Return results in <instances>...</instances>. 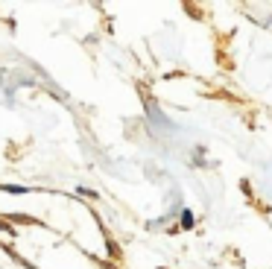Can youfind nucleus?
<instances>
[{
	"label": "nucleus",
	"instance_id": "39448f33",
	"mask_svg": "<svg viewBox=\"0 0 272 269\" xmlns=\"http://www.w3.org/2000/svg\"><path fill=\"white\" fill-rule=\"evenodd\" d=\"M0 190L15 193V196H26V193H29V187H23V185H0Z\"/></svg>",
	"mask_w": 272,
	"mask_h": 269
},
{
	"label": "nucleus",
	"instance_id": "20e7f679",
	"mask_svg": "<svg viewBox=\"0 0 272 269\" xmlns=\"http://www.w3.org/2000/svg\"><path fill=\"white\" fill-rule=\"evenodd\" d=\"M179 223H182V228H193V223H196L193 211H190V208H185V211L179 214Z\"/></svg>",
	"mask_w": 272,
	"mask_h": 269
},
{
	"label": "nucleus",
	"instance_id": "f03ea898",
	"mask_svg": "<svg viewBox=\"0 0 272 269\" xmlns=\"http://www.w3.org/2000/svg\"><path fill=\"white\" fill-rule=\"evenodd\" d=\"M6 223H29V226H41V220H32L29 214H6Z\"/></svg>",
	"mask_w": 272,
	"mask_h": 269
},
{
	"label": "nucleus",
	"instance_id": "423d86ee",
	"mask_svg": "<svg viewBox=\"0 0 272 269\" xmlns=\"http://www.w3.org/2000/svg\"><path fill=\"white\" fill-rule=\"evenodd\" d=\"M76 193H79V196H88V199H97V196H100L97 190H91V187H82V185L76 187Z\"/></svg>",
	"mask_w": 272,
	"mask_h": 269
},
{
	"label": "nucleus",
	"instance_id": "0eeeda50",
	"mask_svg": "<svg viewBox=\"0 0 272 269\" xmlns=\"http://www.w3.org/2000/svg\"><path fill=\"white\" fill-rule=\"evenodd\" d=\"M0 234H9V237H15V228H12V226L3 220V217H0Z\"/></svg>",
	"mask_w": 272,
	"mask_h": 269
},
{
	"label": "nucleus",
	"instance_id": "f257e3e1",
	"mask_svg": "<svg viewBox=\"0 0 272 269\" xmlns=\"http://www.w3.org/2000/svg\"><path fill=\"white\" fill-rule=\"evenodd\" d=\"M3 252H6V255H9V258H12V261L18 264V267H23V269H38V267H35V264H32V261H26L23 255H18V252L12 249V246H3Z\"/></svg>",
	"mask_w": 272,
	"mask_h": 269
},
{
	"label": "nucleus",
	"instance_id": "7ed1b4c3",
	"mask_svg": "<svg viewBox=\"0 0 272 269\" xmlns=\"http://www.w3.org/2000/svg\"><path fill=\"white\" fill-rule=\"evenodd\" d=\"M105 252H108L111 261H120V243L114 237H108V234H105Z\"/></svg>",
	"mask_w": 272,
	"mask_h": 269
}]
</instances>
